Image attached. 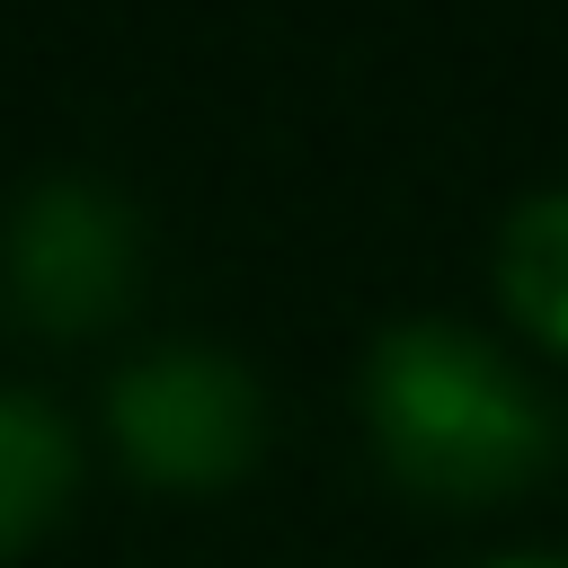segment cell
Masks as SVG:
<instances>
[{
	"label": "cell",
	"instance_id": "cell-1",
	"mask_svg": "<svg viewBox=\"0 0 568 568\" xmlns=\"http://www.w3.org/2000/svg\"><path fill=\"white\" fill-rule=\"evenodd\" d=\"M373 435L417 497H506L541 470L550 426L532 390L462 328H399L373 355Z\"/></svg>",
	"mask_w": 568,
	"mask_h": 568
},
{
	"label": "cell",
	"instance_id": "cell-2",
	"mask_svg": "<svg viewBox=\"0 0 568 568\" xmlns=\"http://www.w3.org/2000/svg\"><path fill=\"white\" fill-rule=\"evenodd\" d=\"M133 266H142L133 213H124L106 186H80V178L36 186V195L9 213V240H0L9 311H18L27 328H53V337L106 328V320L133 302Z\"/></svg>",
	"mask_w": 568,
	"mask_h": 568
},
{
	"label": "cell",
	"instance_id": "cell-3",
	"mask_svg": "<svg viewBox=\"0 0 568 568\" xmlns=\"http://www.w3.org/2000/svg\"><path fill=\"white\" fill-rule=\"evenodd\" d=\"M115 444L160 488H213L257 453V382L213 346H169L115 373L106 390Z\"/></svg>",
	"mask_w": 568,
	"mask_h": 568
},
{
	"label": "cell",
	"instance_id": "cell-4",
	"mask_svg": "<svg viewBox=\"0 0 568 568\" xmlns=\"http://www.w3.org/2000/svg\"><path fill=\"white\" fill-rule=\"evenodd\" d=\"M71 488V435L44 399L0 390V550H18L36 524H53Z\"/></svg>",
	"mask_w": 568,
	"mask_h": 568
},
{
	"label": "cell",
	"instance_id": "cell-5",
	"mask_svg": "<svg viewBox=\"0 0 568 568\" xmlns=\"http://www.w3.org/2000/svg\"><path fill=\"white\" fill-rule=\"evenodd\" d=\"M506 302L541 346L568 355V195H541L506 222Z\"/></svg>",
	"mask_w": 568,
	"mask_h": 568
},
{
	"label": "cell",
	"instance_id": "cell-6",
	"mask_svg": "<svg viewBox=\"0 0 568 568\" xmlns=\"http://www.w3.org/2000/svg\"><path fill=\"white\" fill-rule=\"evenodd\" d=\"M497 568H568V559H497Z\"/></svg>",
	"mask_w": 568,
	"mask_h": 568
}]
</instances>
